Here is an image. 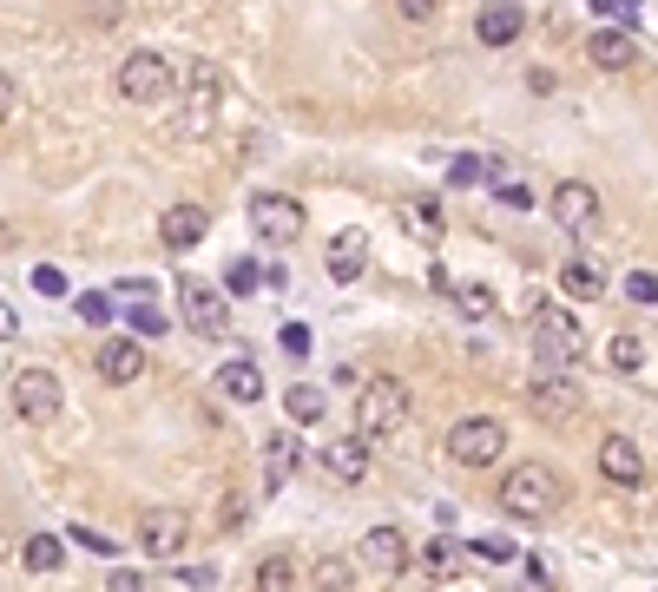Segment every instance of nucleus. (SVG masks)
<instances>
[{"mask_svg": "<svg viewBox=\"0 0 658 592\" xmlns=\"http://www.w3.org/2000/svg\"><path fill=\"white\" fill-rule=\"evenodd\" d=\"M494 501H501L508 520H547V514H560L567 481H560V467H547V461H513L508 474H501V487H494Z\"/></svg>", "mask_w": 658, "mask_h": 592, "instance_id": "1", "label": "nucleus"}, {"mask_svg": "<svg viewBox=\"0 0 658 592\" xmlns=\"http://www.w3.org/2000/svg\"><path fill=\"white\" fill-rule=\"evenodd\" d=\"M395 428H409V388H402L395 375L356 382V435L375 447V442H389Z\"/></svg>", "mask_w": 658, "mask_h": 592, "instance_id": "2", "label": "nucleus"}, {"mask_svg": "<svg viewBox=\"0 0 658 592\" xmlns=\"http://www.w3.org/2000/svg\"><path fill=\"white\" fill-rule=\"evenodd\" d=\"M586 323L573 309H533V363L540 369H580Z\"/></svg>", "mask_w": 658, "mask_h": 592, "instance_id": "3", "label": "nucleus"}, {"mask_svg": "<svg viewBox=\"0 0 658 592\" xmlns=\"http://www.w3.org/2000/svg\"><path fill=\"white\" fill-rule=\"evenodd\" d=\"M448 454H454L461 467H494V461L508 454V422H501V415H461V422L448 428Z\"/></svg>", "mask_w": 658, "mask_h": 592, "instance_id": "4", "label": "nucleus"}, {"mask_svg": "<svg viewBox=\"0 0 658 592\" xmlns=\"http://www.w3.org/2000/svg\"><path fill=\"white\" fill-rule=\"evenodd\" d=\"M119 99H126V106H165V99H171V60L151 53V47L126 53V60H119Z\"/></svg>", "mask_w": 658, "mask_h": 592, "instance_id": "5", "label": "nucleus"}, {"mask_svg": "<svg viewBox=\"0 0 658 592\" xmlns=\"http://www.w3.org/2000/svg\"><path fill=\"white\" fill-rule=\"evenodd\" d=\"M580 369H540L527 382V408L540 415V422H567V415H580Z\"/></svg>", "mask_w": 658, "mask_h": 592, "instance_id": "6", "label": "nucleus"}, {"mask_svg": "<svg viewBox=\"0 0 658 592\" xmlns=\"http://www.w3.org/2000/svg\"><path fill=\"white\" fill-rule=\"evenodd\" d=\"M132 533H139V553H146V560H178L185 540H191V514H185V507H146Z\"/></svg>", "mask_w": 658, "mask_h": 592, "instance_id": "7", "label": "nucleus"}, {"mask_svg": "<svg viewBox=\"0 0 658 592\" xmlns=\"http://www.w3.org/2000/svg\"><path fill=\"white\" fill-rule=\"evenodd\" d=\"M60 375L53 369H13V415L20 422H53L60 415Z\"/></svg>", "mask_w": 658, "mask_h": 592, "instance_id": "8", "label": "nucleus"}, {"mask_svg": "<svg viewBox=\"0 0 658 592\" xmlns=\"http://www.w3.org/2000/svg\"><path fill=\"white\" fill-rule=\"evenodd\" d=\"M178 309H185V323H191L198 336H224V329H230V296L212 290L205 277H185V284H178Z\"/></svg>", "mask_w": 658, "mask_h": 592, "instance_id": "9", "label": "nucleus"}, {"mask_svg": "<svg viewBox=\"0 0 658 592\" xmlns=\"http://www.w3.org/2000/svg\"><path fill=\"white\" fill-rule=\"evenodd\" d=\"M251 224H257L264 244H296L303 237V205H296L291 191H257L251 198Z\"/></svg>", "mask_w": 658, "mask_h": 592, "instance_id": "10", "label": "nucleus"}, {"mask_svg": "<svg viewBox=\"0 0 658 592\" xmlns=\"http://www.w3.org/2000/svg\"><path fill=\"white\" fill-rule=\"evenodd\" d=\"M356 560H363L369 573H382V580H402V573L415 566V553H409V533H402V526H369L363 546H356Z\"/></svg>", "mask_w": 658, "mask_h": 592, "instance_id": "11", "label": "nucleus"}, {"mask_svg": "<svg viewBox=\"0 0 658 592\" xmlns=\"http://www.w3.org/2000/svg\"><path fill=\"white\" fill-rule=\"evenodd\" d=\"M599 474L612 481V487H646V447L632 442V435H606L599 442Z\"/></svg>", "mask_w": 658, "mask_h": 592, "instance_id": "12", "label": "nucleus"}, {"mask_svg": "<svg viewBox=\"0 0 658 592\" xmlns=\"http://www.w3.org/2000/svg\"><path fill=\"white\" fill-rule=\"evenodd\" d=\"M146 375V343L139 336H106L99 343V382L106 388H132Z\"/></svg>", "mask_w": 658, "mask_h": 592, "instance_id": "13", "label": "nucleus"}, {"mask_svg": "<svg viewBox=\"0 0 658 592\" xmlns=\"http://www.w3.org/2000/svg\"><path fill=\"white\" fill-rule=\"evenodd\" d=\"M547 205H553V224H560V230H592V224H599V191H592L586 178L553 185V198H547Z\"/></svg>", "mask_w": 658, "mask_h": 592, "instance_id": "14", "label": "nucleus"}, {"mask_svg": "<svg viewBox=\"0 0 658 592\" xmlns=\"http://www.w3.org/2000/svg\"><path fill=\"white\" fill-rule=\"evenodd\" d=\"M316 467H323L330 481H343V487H356V481H369V442H363V435H343V442H323V447H316Z\"/></svg>", "mask_w": 658, "mask_h": 592, "instance_id": "15", "label": "nucleus"}, {"mask_svg": "<svg viewBox=\"0 0 658 592\" xmlns=\"http://www.w3.org/2000/svg\"><path fill=\"white\" fill-rule=\"evenodd\" d=\"M527 33V7L520 0H488L481 13H474V40L481 47H513Z\"/></svg>", "mask_w": 658, "mask_h": 592, "instance_id": "16", "label": "nucleus"}, {"mask_svg": "<svg viewBox=\"0 0 658 592\" xmlns=\"http://www.w3.org/2000/svg\"><path fill=\"white\" fill-rule=\"evenodd\" d=\"M218 106H224V73L212 60H191L185 67V112H191V126H205Z\"/></svg>", "mask_w": 658, "mask_h": 592, "instance_id": "17", "label": "nucleus"}, {"mask_svg": "<svg viewBox=\"0 0 658 592\" xmlns=\"http://www.w3.org/2000/svg\"><path fill=\"white\" fill-rule=\"evenodd\" d=\"M323 264H330V277H336V284H356V277L369 270V230H363V224L336 230V237H330V257H323Z\"/></svg>", "mask_w": 658, "mask_h": 592, "instance_id": "18", "label": "nucleus"}, {"mask_svg": "<svg viewBox=\"0 0 658 592\" xmlns=\"http://www.w3.org/2000/svg\"><path fill=\"white\" fill-rule=\"evenodd\" d=\"M205 230H212V211H205V205H171V211L158 218V244H165V250H191V244H205Z\"/></svg>", "mask_w": 658, "mask_h": 592, "instance_id": "19", "label": "nucleus"}, {"mask_svg": "<svg viewBox=\"0 0 658 592\" xmlns=\"http://www.w3.org/2000/svg\"><path fill=\"white\" fill-rule=\"evenodd\" d=\"M586 60H592V67H606V73H626V67L639 60V47H632V33H619V27H599V33L586 40Z\"/></svg>", "mask_w": 658, "mask_h": 592, "instance_id": "20", "label": "nucleus"}, {"mask_svg": "<svg viewBox=\"0 0 658 592\" xmlns=\"http://www.w3.org/2000/svg\"><path fill=\"white\" fill-rule=\"evenodd\" d=\"M264 454H271V474H264V494H277L284 481H291L296 467H303V447H296L291 428H271V442H264Z\"/></svg>", "mask_w": 658, "mask_h": 592, "instance_id": "21", "label": "nucleus"}, {"mask_svg": "<svg viewBox=\"0 0 658 592\" xmlns=\"http://www.w3.org/2000/svg\"><path fill=\"white\" fill-rule=\"evenodd\" d=\"M468 560H474V553H468L461 540H448V533L422 546V573H429V580H461V573H468Z\"/></svg>", "mask_w": 658, "mask_h": 592, "instance_id": "22", "label": "nucleus"}, {"mask_svg": "<svg viewBox=\"0 0 658 592\" xmlns=\"http://www.w3.org/2000/svg\"><path fill=\"white\" fill-rule=\"evenodd\" d=\"M218 388L230 395V402H264V369L237 356V363H224L218 369Z\"/></svg>", "mask_w": 658, "mask_h": 592, "instance_id": "23", "label": "nucleus"}, {"mask_svg": "<svg viewBox=\"0 0 658 592\" xmlns=\"http://www.w3.org/2000/svg\"><path fill=\"white\" fill-rule=\"evenodd\" d=\"M560 290L573 296V303H592V296L606 290V277H599L592 257H567V264H560Z\"/></svg>", "mask_w": 658, "mask_h": 592, "instance_id": "24", "label": "nucleus"}, {"mask_svg": "<svg viewBox=\"0 0 658 592\" xmlns=\"http://www.w3.org/2000/svg\"><path fill=\"white\" fill-rule=\"evenodd\" d=\"M257 586L264 592H296L303 586V566H296L291 553H264V560H257Z\"/></svg>", "mask_w": 658, "mask_h": 592, "instance_id": "25", "label": "nucleus"}, {"mask_svg": "<svg viewBox=\"0 0 658 592\" xmlns=\"http://www.w3.org/2000/svg\"><path fill=\"white\" fill-rule=\"evenodd\" d=\"M60 560H67L60 533H33V540L20 546V566H27V573H60Z\"/></svg>", "mask_w": 658, "mask_h": 592, "instance_id": "26", "label": "nucleus"}, {"mask_svg": "<svg viewBox=\"0 0 658 592\" xmlns=\"http://www.w3.org/2000/svg\"><path fill=\"white\" fill-rule=\"evenodd\" d=\"M441 296H448L468 323H488V316H494V290H481V284H454V277H448V290Z\"/></svg>", "mask_w": 658, "mask_h": 592, "instance_id": "27", "label": "nucleus"}, {"mask_svg": "<svg viewBox=\"0 0 658 592\" xmlns=\"http://www.w3.org/2000/svg\"><path fill=\"white\" fill-rule=\"evenodd\" d=\"M284 408H291L296 428H316L323 415H330V402H323V388H310V382H296L291 395H284Z\"/></svg>", "mask_w": 658, "mask_h": 592, "instance_id": "28", "label": "nucleus"}, {"mask_svg": "<svg viewBox=\"0 0 658 592\" xmlns=\"http://www.w3.org/2000/svg\"><path fill=\"white\" fill-rule=\"evenodd\" d=\"M494 171H501L494 158H481V151H461V158L448 165V185H454V191H474V185H488Z\"/></svg>", "mask_w": 658, "mask_h": 592, "instance_id": "29", "label": "nucleus"}, {"mask_svg": "<svg viewBox=\"0 0 658 592\" xmlns=\"http://www.w3.org/2000/svg\"><path fill=\"white\" fill-rule=\"evenodd\" d=\"M126 323H132V336H139V343H151V336H165V329H171L165 303H151V296H139V303H132V316H126Z\"/></svg>", "mask_w": 658, "mask_h": 592, "instance_id": "30", "label": "nucleus"}, {"mask_svg": "<svg viewBox=\"0 0 658 592\" xmlns=\"http://www.w3.org/2000/svg\"><path fill=\"white\" fill-rule=\"evenodd\" d=\"M606 356H612V369H619V375H639V369H646V343H639L632 329H626V336H612V343H606Z\"/></svg>", "mask_w": 658, "mask_h": 592, "instance_id": "31", "label": "nucleus"}, {"mask_svg": "<svg viewBox=\"0 0 658 592\" xmlns=\"http://www.w3.org/2000/svg\"><path fill=\"white\" fill-rule=\"evenodd\" d=\"M257 290V257H230L224 264V296H251Z\"/></svg>", "mask_w": 658, "mask_h": 592, "instance_id": "32", "label": "nucleus"}, {"mask_svg": "<svg viewBox=\"0 0 658 592\" xmlns=\"http://www.w3.org/2000/svg\"><path fill=\"white\" fill-rule=\"evenodd\" d=\"M488 185H494V198H501L508 211H533V185H520V178H508V171H494Z\"/></svg>", "mask_w": 658, "mask_h": 592, "instance_id": "33", "label": "nucleus"}, {"mask_svg": "<svg viewBox=\"0 0 658 592\" xmlns=\"http://www.w3.org/2000/svg\"><path fill=\"white\" fill-rule=\"evenodd\" d=\"M350 580H356L350 560H316V573H310V586H330V592H343Z\"/></svg>", "mask_w": 658, "mask_h": 592, "instance_id": "34", "label": "nucleus"}, {"mask_svg": "<svg viewBox=\"0 0 658 592\" xmlns=\"http://www.w3.org/2000/svg\"><path fill=\"white\" fill-rule=\"evenodd\" d=\"M73 309L86 316V323H99V329L112 323V296H106V290H79V296H73Z\"/></svg>", "mask_w": 658, "mask_h": 592, "instance_id": "35", "label": "nucleus"}, {"mask_svg": "<svg viewBox=\"0 0 658 592\" xmlns=\"http://www.w3.org/2000/svg\"><path fill=\"white\" fill-rule=\"evenodd\" d=\"M402 218L415 224V230H429V237H441V205H435V198H415V205H402Z\"/></svg>", "mask_w": 658, "mask_h": 592, "instance_id": "36", "label": "nucleus"}, {"mask_svg": "<svg viewBox=\"0 0 658 592\" xmlns=\"http://www.w3.org/2000/svg\"><path fill=\"white\" fill-rule=\"evenodd\" d=\"M626 303H639V309H652L658 303V277L652 270H632V277H626Z\"/></svg>", "mask_w": 658, "mask_h": 592, "instance_id": "37", "label": "nucleus"}, {"mask_svg": "<svg viewBox=\"0 0 658 592\" xmlns=\"http://www.w3.org/2000/svg\"><path fill=\"white\" fill-rule=\"evenodd\" d=\"M86 20L92 27H119L126 20V0H86Z\"/></svg>", "mask_w": 658, "mask_h": 592, "instance_id": "38", "label": "nucleus"}, {"mask_svg": "<svg viewBox=\"0 0 658 592\" xmlns=\"http://www.w3.org/2000/svg\"><path fill=\"white\" fill-rule=\"evenodd\" d=\"M33 290H40V296H67V270L40 264V270H33Z\"/></svg>", "mask_w": 658, "mask_h": 592, "instance_id": "39", "label": "nucleus"}, {"mask_svg": "<svg viewBox=\"0 0 658 592\" xmlns=\"http://www.w3.org/2000/svg\"><path fill=\"white\" fill-rule=\"evenodd\" d=\"M178 586H218V566H178Z\"/></svg>", "mask_w": 658, "mask_h": 592, "instance_id": "40", "label": "nucleus"}, {"mask_svg": "<svg viewBox=\"0 0 658 592\" xmlns=\"http://www.w3.org/2000/svg\"><path fill=\"white\" fill-rule=\"evenodd\" d=\"M592 7H599V13H612V20H639V7H646V0H592Z\"/></svg>", "mask_w": 658, "mask_h": 592, "instance_id": "41", "label": "nucleus"}, {"mask_svg": "<svg viewBox=\"0 0 658 592\" xmlns=\"http://www.w3.org/2000/svg\"><path fill=\"white\" fill-rule=\"evenodd\" d=\"M435 7H441V0H395V13H402V20H435Z\"/></svg>", "mask_w": 658, "mask_h": 592, "instance_id": "42", "label": "nucleus"}, {"mask_svg": "<svg viewBox=\"0 0 658 592\" xmlns=\"http://www.w3.org/2000/svg\"><path fill=\"white\" fill-rule=\"evenodd\" d=\"M13 112H20V86H13V79L0 73V126H7Z\"/></svg>", "mask_w": 658, "mask_h": 592, "instance_id": "43", "label": "nucleus"}, {"mask_svg": "<svg viewBox=\"0 0 658 592\" xmlns=\"http://www.w3.org/2000/svg\"><path fill=\"white\" fill-rule=\"evenodd\" d=\"M73 533H79L86 553H106V560H112V540H106V533H92V526H73Z\"/></svg>", "mask_w": 658, "mask_h": 592, "instance_id": "44", "label": "nucleus"}, {"mask_svg": "<svg viewBox=\"0 0 658 592\" xmlns=\"http://www.w3.org/2000/svg\"><path fill=\"white\" fill-rule=\"evenodd\" d=\"M284 349H291V356H303V349H310V329H303V323H291V329H284Z\"/></svg>", "mask_w": 658, "mask_h": 592, "instance_id": "45", "label": "nucleus"}, {"mask_svg": "<svg viewBox=\"0 0 658 592\" xmlns=\"http://www.w3.org/2000/svg\"><path fill=\"white\" fill-rule=\"evenodd\" d=\"M474 553H481V560H513V546H508V540H481Z\"/></svg>", "mask_w": 658, "mask_h": 592, "instance_id": "46", "label": "nucleus"}, {"mask_svg": "<svg viewBox=\"0 0 658 592\" xmlns=\"http://www.w3.org/2000/svg\"><path fill=\"white\" fill-rule=\"evenodd\" d=\"M0 336H20V316H13L7 303H0Z\"/></svg>", "mask_w": 658, "mask_h": 592, "instance_id": "47", "label": "nucleus"}]
</instances>
